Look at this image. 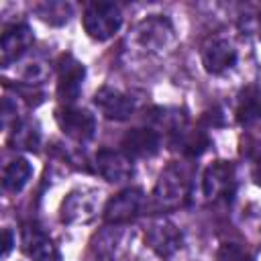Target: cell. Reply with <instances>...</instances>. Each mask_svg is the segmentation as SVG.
<instances>
[{"label": "cell", "instance_id": "cell-1", "mask_svg": "<svg viewBox=\"0 0 261 261\" xmlns=\"http://www.w3.org/2000/svg\"><path fill=\"white\" fill-rule=\"evenodd\" d=\"M155 202L161 208H177L190 196V171L181 163H169L157 184H155Z\"/></svg>", "mask_w": 261, "mask_h": 261}, {"label": "cell", "instance_id": "cell-2", "mask_svg": "<svg viewBox=\"0 0 261 261\" xmlns=\"http://www.w3.org/2000/svg\"><path fill=\"white\" fill-rule=\"evenodd\" d=\"M82 20L90 39L106 41L120 29L122 14H120V8L112 2H92L86 6Z\"/></svg>", "mask_w": 261, "mask_h": 261}, {"label": "cell", "instance_id": "cell-3", "mask_svg": "<svg viewBox=\"0 0 261 261\" xmlns=\"http://www.w3.org/2000/svg\"><path fill=\"white\" fill-rule=\"evenodd\" d=\"M145 241L161 259H169L181 249L184 234L177 228V224H173L171 220L155 218L145 230Z\"/></svg>", "mask_w": 261, "mask_h": 261}, {"label": "cell", "instance_id": "cell-4", "mask_svg": "<svg viewBox=\"0 0 261 261\" xmlns=\"http://www.w3.org/2000/svg\"><path fill=\"white\" fill-rule=\"evenodd\" d=\"M55 120H57L61 133L73 141L84 143V141H90L94 137L96 118H94V114H90L84 108H73V106L59 108L55 112Z\"/></svg>", "mask_w": 261, "mask_h": 261}, {"label": "cell", "instance_id": "cell-5", "mask_svg": "<svg viewBox=\"0 0 261 261\" xmlns=\"http://www.w3.org/2000/svg\"><path fill=\"white\" fill-rule=\"evenodd\" d=\"M145 204V194L141 188H126L112 196L104 206V220L110 224L126 222L135 218Z\"/></svg>", "mask_w": 261, "mask_h": 261}, {"label": "cell", "instance_id": "cell-6", "mask_svg": "<svg viewBox=\"0 0 261 261\" xmlns=\"http://www.w3.org/2000/svg\"><path fill=\"white\" fill-rule=\"evenodd\" d=\"M86 67L73 55H63L57 67V96L61 102H73L80 96Z\"/></svg>", "mask_w": 261, "mask_h": 261}, {"label": "cell", "instance_id": "cell-7", "mask_svg": "<svg viewBox=\"0 0 261 261\" xmlns=\"http://www.w3.org/2000/svg\"><path fill=\"white\" fill-rule=\"evenodd\" d=\"M96 171L112 184H120L133 177L135 173V165L130 155H126L124 151H112V149H102L96 153Z\"/></svg>", "mask_w": 261, "mask_h": 261}, {"label": "cell", "instance_id": "cell-8", "mask_svg": "<svg viewBox=\"0 0 261 261\" xmlns=\"http://www.w3.org/2000/svg\"><path fill=\"white\" fill-rule=\"evenodd\" d=\"M202 63L208 73H222L237 63V49L224 37H210L202 47Z\"/></svg>", "mask_w": 261, "mask_h": 261}, {"label": "cell", "instance_id": "cell-9", "mask_svg": "<svg viewBox=\"0 0 261 261\" xmlns=\"http://www.w3.org/2000/svg\"><path fill=\"white\" fill-rule=\"evenodd\" d=\"M234 190V167L228 161H214L202 175V192L206 198H228Z\"/></svg>", "mask_w": 261, "mask_h": 261}, {"label": "cell", "instance_id": "cell-10", "mask_svg": "<svg viewBox=\"0 0 261 261\" xmlns=\"http://www.w3.org/2000/svg\"><path fill=\"white\" fill-rule=\"evenodd\" d=\"M98 208V194L94 190H73L61 204L63 222H88Z\"/></svg>", "mask_w": 261, "mask_h": 261}, {"label": "cell", "instance_id": "cell-11", "mask_svg": "<svg viewBox=\"0 0 261 261\" xmlns=\"http://www.w3.org/2000/svg\"><path fill=\"white\" fill-rule=\"evenodd\" d=\"M22 249L33 261H61L59 249L47 237L39 224H24L22 228Z\"/></svg>", "mask_w": 261, "mask_h": 261}, {"label": "cell", "instance_id": "cell-12", "mask_svg": "<svg viewBox=\"0 0 261 261\" xmlns=\"http://www.w3.org/2000/svg\"><path fill=\"white\" fill-rule=\"evenodd\" d=\"M135 37L143 49H163L173 39V29L167 18L153 14L139 22Z\"/></svg>", "mask_w": 261, "mask_h": 261}, {"label": "cell", "instance_id": "cell-13", "mask_svg": "<svg viewBox=\"0 0 261 261\" xmlns=\"http://www.w3.org/2000/svg\"><path fill=\"white\" fill-rule=\"evenodd\" d=\"M94 104L110 120H126L135 112V100L130 96L122 94L120 90H114L108 86H104L96 92Z\"/></svg>", "mask_w": 261, "mask_h": 261}, {"label": "cell", "instance_id": "cell-14", "mask_svg": "<svg viewBox=\"0 0 261 261\" xmlns=\"http://www.w3.org/2000/svg\"><path fill=\"white\" fill-rule=\"evenodd\" d=\"M33 45V33L27 24H12L4 29L0 39V61L4 67H8L12 61H16L29 47Z\"/></svg>", "mask_w": 261, "mask_h": 261}, {"label": "cell", "instance_id": "cell-15", "mask_svg": "<svg viewBox=\"0 0 261 261\" xmlns=\"http://www.w3.org/2000/svg\"><path fill=\"white\" fill-rule=\"evenodd\" d=\"M122 149L133 157H153L159 151V135L153 128H130L122 137Z\"/></svg>", "mask_w": 261, "mask_h": 261}, {"label": "cell", "instance_id": "cell-16", "mask_svg": "<svg viewBox=\"0 0 261 261\" xmlns=\"http://www.w3.org/2000/svg\"><path fill=\"white\" fill-rule=\"evenodd\" d=\"M234 114L243 126L261 122V88L259 86L249 84L239 92Z\"/></svg>", "mask_w": 261, "mask_h": 261}, {"label": "cell", "instance_id": "cell-17", "mask_svg": "<svg viewBox=\"0 0 261 261\" xmlns=\"http://www.w3.org/2000/svg\"><path fill=\"white\" fill-rule=\"evenodd\" d=\"M33 167L24 157H16L12 159L6 167H4V175H2V184L8 192H20L27 181L31 179Z\"/></svg>", "mask_w": 261, "mask_h": 261}, {"label": "cell", "instance_id": "cell-18", "mask_svg": "<svg viewBox=\"0 0 261 261\" xmlns=\"http://www.w3.org/2000/svg\"><path fill=\"white\" fill-rule=\"evenodd\" d=\"M173 145L175 149H179L186 157H198L202 155L210 141L208 137L202 133V130H188V128H181L179 133H175V139H173Z\"/></svg>", "mask_w": 261, "mask_h": 261}, {"label": "cell", "instance_id": "cell-19", "mask_svg": "<svg viewBox=\"0 0 261 261\" xmlns=\"http://www.w3.org/2000/svg\"><path fill=\"white\" fill-rule=\"evenodd\" d=\"M149 118L157 128H163V130L173 133V135L179 133L181 128H186V116L173 108H153Z\"/></svg>", "mask_w": 261, "mask_h": 261}, {"label": "cell", "instance_id": "cell-20", "mask_svg": "<svg viewBox=\"0 0 261 261\" xmlns=\"http://www.w3.org/2000/svg\"><path fill=\"white\" fill-rule=\"evenodd\" d=\"M69 6L63 2H45L41 6H37V14L51 24H63L69 20Z\"/></svg>", "mask_w": 261, "mask_h": 261}, {"label": "cell", "instance_id": "cell-21", "mask_svg": "<svg viewBox=\"0 0 261 261\" xmlns=\"http://www.w3.org/2000/svg\"><path fill=\"white\" fill-rule=\"evenodd\" d=\"M216 261H255V257L239 243H222L216 251Z\"/></svg>", "mask_w": 261, "mask_h": 261}, {"label": "cell", "instance_id": "cell-22", "mask_svg": "<svg viewBox=\"0 0 261 261\" xmlns=\"http://www.w3.org/2000/svg\"><path fill=\"white\" fill-rule=\"evenodd\" d=\"M10 141H12V145L22 147V149H37L39 135H37L35 128H31V124H27V122H16Z\"/></svg>", "mask_w": 261, "mask_h": 261}, {"label": "cell", "instance_id": "cell-23", "mask_svg": "<svg viewBox=\"0 0 261 261\" xmlns=\"http://www.w3.org/2000/svg\"><path fill=\"white\" fill-rule=\"evenodd\" d=\"M2 237H4V243H2V257H6V255L10 253V249H12V232H10V228H4Z\"/></svg>", "mask_w": 261, "mask_h": 261}, {"label": "cell", "instance_id": "cell-24", "mask_svg": "<svg viewBox=\"0 0 261 261\" xmlns=\"http://www.w3.org/2000/svg\"><path fill=\"white\" fill-rule=\"evenodd\" d=\"M251 175H253V179H255V184H257V186H261V157H257V159H255V163H253V171H251Z\"/></svg>", "mask_w": 261, "mask_h": 261}, {"label": "cell", "instance_id": "cell-25", "mask_svg": "<svg viewBox=\"0 0 261 261\" xmlns=\"http://www.w3.org/2000/svg\"><path fill=\"white\" fill-rule=\"evenodd\" d=\"M259 31H261V16H259Z\"/></svg>", "mask_w": 261, "mask_h": 261}]
</instances>
